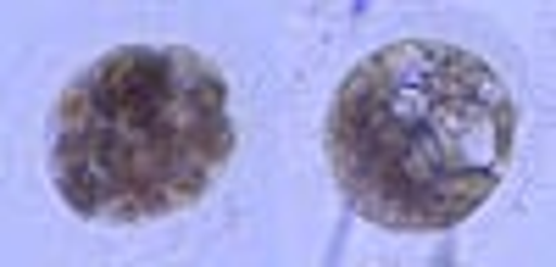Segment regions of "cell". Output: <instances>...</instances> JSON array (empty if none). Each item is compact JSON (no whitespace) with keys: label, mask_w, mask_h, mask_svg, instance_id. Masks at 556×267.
Wrapping results in <instances>:
<instances>
[{"label":"cell","mask_w":556,"mask_h":267,"mask_svg":"<svg viewBox=\"0 0 556 267\" xmlns=\"http://www.w3.org/2000/svg\"><path fill=\"white\" fill-rule=\"evenodd\" d=\"M345 201L390 234L473 217L518 145V101L484 56L445 39H395L356 62L323 123Z\"/></svg>","instance_id":"1"},{"label":"cell","mask_w":556,"mask_h":267,"mask_svg":"<svg viewBox=\"0 0 556 267\" xmlns=\"http://www.w3.org/2000/svg\"><path fill=\"white\" fill-rule=\"evenodd\" d=\"M235 156L228 78L178 44H123L89 62L51 117V178L73 212L146 223L195 206Z\"/></svg>","instance_id":"2"}]
</instances>
